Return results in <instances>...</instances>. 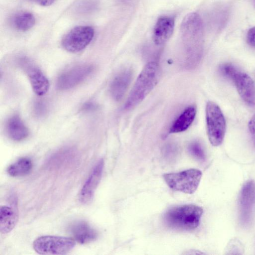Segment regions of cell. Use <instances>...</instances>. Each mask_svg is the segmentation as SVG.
<instances>
[{
    "instance_id": "cell-1",
    "label": "cell",
    "mask_w": 255,
    "mask_h": 255,
    "mask_svg": "<svg viewBox=\"0 0 255 255\" xmlns=\"http://www.w3.org/2000/svg\"><path fill=\"white\" fill-rule=\"evenodd\" d=\"M159 67L155 62L146 64L137 77L125 103V110L131 109L141 102L157 84Z\"/></svg>"
},
{
    "instance_id": "cell-2",
    "label": "cell",
    "mask_w": 255,
    "mask_h": 255,
    "mask_svg": "<svg viewBox=\"0 0 255 255\" xmlns=\"http://www.w3.org/2000/svg\"><path fill=\"white\" fill-rule=\"evenodd\" d=\"M203 212V209L195 205H180L167 211L164 219L167 225L173 229L192 230L199 226Z\"/></svg>"
},
{
    "instance_id": "cell-3",
    "label": "cell",
    "mask_w": 255,
    "mask_h": 255,
    "mask_svg": "<svg viewBox=\"0 0 255 255\" xmlns=\"http://www.w3.org/2000/svg\"><path fill=\"white\" fill-rule=\"evenodd\" d=\"M202 173L197 169L163 174V177L171 189L186 194H193L197 189Z\"/></svg>"
},
{
    "instance_id": "cell-4",
    "label": "cell",
    "mask_w": 255,
    "mask_h": 255,
    "mask_svg": "<svg viewBox=\"0 0 255 255\" xmlns=\"http://www.w3.org/2000/svg\"><path fill=\"white\" fill-rule=\"evenodd\" d=\"M207 134L211 144L217 146L223 142L226 132V121L219 107L209 101L206 107Z\"/></svg>"
},
{
    "instance_id": "cell-5",
    "label": "cell",
    "mask_w": 255,
    "mask_h": 255,
    "mask_svg": "<svg viewBox=\"0 0 255 255\" xmlns=\"http://www.w3.org/2000/svg\"><path fill=\"white\" fill-rule=\"evenodd\" d=\"M75 241L71 238L43 236L38 237L33 243L34 251L40 255H64L73 249Z\"/></svg>"
},
{
    "instance_id": "cell-6",
    "label": "cell",
    "mask_w": 255,
    "mask_h": 255,
    "mask_svg": "<svg viewBox=\"0 0 255 255\" xmlns=\"http://www.w3.org/2000/svg\"><path fill=\"white\" fill-rule=\"evenodd\" d=\"M94 34V30L91 26H76L64 36L62 40V45L68 52H79L90 44Z\"/></svg>"
},
{
    "instance_id": "cell-7",
    "label": "cell",
    "mask_w": 255,
    "mask_h": 255,
    "mask_svg": "<svg viewBox=\"0 0 255 255\" xmlns=\"http://www.w3.org/2000/svg\"><path fill=\"white\" fill-rule=\"evenodd\" d=\"M93 70L94 66L89 64L73 66L59 75L57 81V87L60 90L71 89L86 79Z\"/></svg>"
},
{
    "instance_id": "cell-8",
    "label": "cell",
    "mask_w": 255,
    "mask_h": 255,
    "mask_svg": "<svg viewBox=\"0 0 255 255\" xmlns=\"http://www.w3.org/2000/svg\"><path fill=\"white\" fill-rule=\"evenodd\" d=\"M19 65L27 76L33 92L38 96L46 94L49 88V82L42 71L29 59L21 57Z\"/></svg>"
},
{
    "instance_id": "cell-9",
    "label": "cell",
    "mask_w": 255,
    "mask_h": 255,
    "mask_svg": "<svg viewBox=\"0 0 255 255\" xmlns=\"http://www.w3.org/2000/svg\"><path fill=\"white\" fill-rule=\"evenodd\" d=\"M104 164L103 159L99 160L83 185L79 194L80 201L83 204L88 203L93 199L102 177Z\"/></svg>"
},
{
    "instance_id": "cell-10",
    "label": "cell",
    "mask_w": 255,
    "mask_h": 255,
    "mask_svg": "<svg viewBox=\"0 0 255 255\" xmlns=\"http://www.w3.org/2000/svg\"><path fill=\"white\" fill-rule=\"evenodd\" d=\"M239 95L244 101L250 106L255 105V85L247 74L238 71L232 80Z\"/></svg>"
},
{
    "instance_id": "cell-11",
    "label": "cell",
    "mask_w": 255,
    "mask_h": 255,
    "mask_svg": "<svg viewBox=\"0 0 255 255\" xmlns=\"http://www.w3.org/2000/svg\"><path fill=\"white\" fill-rule=\"evenodd\" d=\"M133 75L132 71L126 68L119 72L112 80L109 91L115 101L121 100L125 96L130 84Z\"/></svg>"
},
{
    "instance_id": "cell-12",
    "label": "cell",
    "mask_w": 255,
    "mask_h": 255,
    "mask_svg": "<svg viewBox=\"0 0 255 255\" xmlns=\"http://www.w3.org/2000/svg\"><path fill=\"white\" fill-rule=\"evenodd\" d=\"M181 28L184 40L194 42L202 33V22L200 15L194 12L189 13L183 19Z\"/></svg>"
},
{
    "instance_id": "cell-13",
    "label": "cell",
    "mask_w": 255,
    "mask_h": 255,
    "mask_svg": "<svg viewBox=\"0 0 255 255\" xmlns=\"http://www.w3.org/2000/svg\"><path fill=\"white\" fill-rule=\"evenodd\" d=\"M174 27V19L168 16H163L157 20L153 31V41L156 45L165 43L172 35Z\"/></svg>"
},
{
    "instance_id": "cell-14",
    "label": "cell",
    "mask_w": 255,
    "mask_h": 255,
    "mask_svg": "<svg viewBox=\"0 0 255 255\" xmlns=\"http://www.w3.org/2000/svg\"><path fill=\"white\" fill-rule=\"evenodd\" d=\"M69 230L74 239L82 244L91 242L95 240L98 236L97 232L83 221L73 223L70 225Z\"/></svg>"
},
{
    "instance_id": "cell-15",
    "label": "cell",
    "mask_w": 255,
    "mask_h": 255,
    "mask_svg": "<svg viewBox=\"0 0 255 255\" xmlns=\"http://www.w3.org/2000/svg\"><path fill=\"white\" fill-rule=\"evenodd\" d=\"M255 202V182L247 181L243 186L240 196V205L242 216L247 220L250 216L253 206Z\"/></svg>"
},
{
    "instance_id": "cell-16",
    "label": "cell",
    "mask_w": 255,
    "mask_h": 255,
    "mask_svg": "<svg viewBox=\"0 0 255 255\" xmlns=\"http://www.w3.org/2000/svg\"><path fill=\"white\" fill-rule=\"evenodd\" d=\"M6 131L8 136L15 141H22L29 135V130L18 116L9 118L6 124Z\"/></svg>"
},
{
    "instance_id": "cell-17",
    "label": "cell",
    "mask_w": 255,
    "mask_h": 255,
    "mask_svg": "<svg viewBox=\"0 0 255 255\" xmlns=\"http://www.w3.org/2000/svg\"><path fill=\"white\" fill-rule=\"evenodd\" d=\"M196 114V108L194 106L187 107L174 121L169 133H179L186 130L193 123Z\"/></svg>"
},
{
    "instance_id": "cell-18",
    "label": "cell",
    "mask_w": 255,
    "mask_h": 255,
    "mask_svg": "<svg viewBox=\"0 0 255 255\" xmlns=\"http://www.w3.org/2000/svg\"><path fill=\"white\" fill-rule=\"evenodd\" d=\"M17 215L15 211L7 206H1L0 209V231L5 234L10 232L15 227Z\"/></svg>"
},
{
    "instance_id": "cell-19",
    "label": "cell",
    "mask_w": 255,
    "mask_h": 255,
    "mask_svg": "<svg viewBox=\"0 0 255 255\" xmlns=\"http://www.w3.org/2000/svg\"><path fill=\"white\" fill-rule=\"evenodd\" d=\"M35 23L34 15L28 11H20L16 13L12 18V24L17 30L26 31L33 27Z\"/></svg>"
},
{
    "instance_id": "cell-20",
    "label": "cell",
    "mask_w": 255,
    "mask_h": 255,
    "mask_svg": "<svg viewBox=\"0 0 255 255\" xmlns=\"http://www.w3.org/2000/svg\"><path fill=\"white\" fill-rule=\"evenodd\" d=\"M32 168V162L27 157H21L10 164L7 169L8 174L13 177L26 175Z\"/></svg>"
},
{
    "instance_id": "cell-21",
    "label": "cell",
    "mask_w": 255,
    "mask_h": 255,
    "mask_svg": "<svg viewBox=\"0 0 255 255\" xmlns=\"http://www.w3.org/2000/svg\"><path fill=\"white\" fill-rule=\"evenodd\" d=\"M187 149L189 153L196 159L200 161H204L205 160L204 150L199 142H191L188 145Z\"/></svg>"
},
{
    "instance_id": "cell-22",
    "label": "cell",
    "mask_w": 255,
    "mask_h": 255,
    "mask_svg": "<svg viewBox=\"0 0 255 255\" xmlns=\"http://www.w3.org/2000/svg\"><path fill=\"white\" fill-rule=\"evenodd\" d=\"M219 69L221 73L224 77L232 80L238 71L235 66L230 63H225L221 65Z\"/></svg>"
},
{
    "instance_id": "cell-23",
    "label": "cell",
    "mask_w": 255,
    "mask_h": 255,
    "mask_svg": "<svg viewBox=\"0 0 255 255\" xmlns=\"http://www.w3.org/2000/svg\"><path fill=\"white\" fill-rule=\"evenodd\" d=\"M34 107V111L36 116L41 117L45 114L46 111V107L43 101H37L35 103Z\"/></svg>"
},
{
    "instance_id": "cell-24",
    "label": "cell",
    "mask_w": 255,
    "mask_h": 255,
    "mask_svg": "<svg viewBox=\"0 0 255 255\" xmlns=\"http://www.w3.org/2000/svg\"><path fill=\"white\" fill-rule=\"evenodd\" d=\"M247 40L251 46L255 47V26L251 28L248 31Z\"/></svg>"
},
{
    "instance_id": "cell-25",
    "label": "cell",
    "mask_w": 255,
    "mask_h": 255,
    "mask_svg": "<svg viewBox=\"0 0 255 255\" xmlns=\"http://www.w3.org/2000/svg\"><path fill=\"white\" fill-rule=\"evenodd\" d=\"M43 6H48L52 5L55 0H29Z\"/></svg>"
},
{
    "instance_id": "cell-26",
    "label": "cell",
    "mask_w": 255,
    "mask_h": 255,
    "mask_svg": "<svg viewBox=\"0 0 255 255\" xmlns=\"http://www.w3.org/2000/svg\"><path fill=\"white\" fill-rule=\"evenodd\" d=\"M249 129L251 133L254 135H255V114L251 119L249 125Z\"/></svg>"
},
{
    "instance_id": "cell-27",
    "label": "cell",
    "mask_w": 255,
    "mask_h": 255,
    "mask_svg": "<svg viewBox=\"0 0 255 255\" xmlns=\"http://www.w3.org/2000/svg\"><path fill=\"white\" fill-rule=\"evenodd\" d=\"M254 143L255 144V135L254 136Z\"/></svg>"
},
{
    "instance_id": "cell-28",
    "label": "cell",
    "mask_w": 255,
    "mask_h": 255,
    "mask_svg": "<svg viewBox=\"0 0 255 255\" xmlns=\"http://www.w3.org/2000/svg\"><path fill=\"white\" fill-rule=\"evenodd\" d=\"M254 4L255 5V0H254Z\"/></svg>"
}]
</instances>
